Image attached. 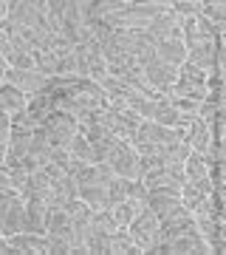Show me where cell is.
Here are the masks:
<instances>
[{
  "label": "cell",
  "mask_w": 226,
  "mask_h": 255,
  "mask_svg": "<svg viewBox=\"0 0 226 255\" xmlns=\"http://www.w3.org/2000/svg\"><path fill=\"white\" fill-rule=\"evenodd\" d=\"M0 230L6 238L26 230V199L11 187H0Z\"/></svg>",
  "instance_id": "cell-1"
},
{
  "label": "cell",
  "mask_w": 226,
  "mask_h": 255,
  "mask_svg": "<svg viewBox=\"0 0 226 255\" xmlns=\"http://www.w3.org/2000/svg\"><path fill=\"white\" fill-rule=\"evenodd\" d=\"M158 227H161V219H158L150 207H145V210L136 213V219L130 221L127 233L133 236V241L139 244L142 253H150V247L155 244V233H158Z\"/></svg>",
  "instance_id": "cell-2"
},
{
  "label": "cell",
  "mask_w": 226,
  "mask_h": 255,
  "mask_svg": "<svg viewBox=\"0 0 226 255\" xmlns=\"http://www.w3.org/2000/svg\"><path fill=\"white\" fill-rule=\"evenodd\" d=\"M68 97H71L79 108L85 111H96V108H105V91H102V85L99 82H93L88 80V77H79V82L74 85L71 91H68Z\"/></svg>",
  "instance_id": "cell-3"
},
{
  "label": "cell",
  "mask_w": 226,
  "mask_h": 255,
  "mask_svg": "<svg viewBox=\"0 0 226 255\" xmlns=\"http://www.w3.org/2000/svg\"><path fill=\"white\" fill-rule=\"evenodd\" d=\"M9 85H14L17 91H23L26 97H34V94H43L45 88H48V77H45L43 71H37V68H31V71H20V68H9L6 71V80Z\"/></svg>",
  "instance_id": "cell-4"
},
{
  "label": "cell",
  "mask_w": 226,
  "mask_h": 255,
  "mask_svg": "<svg viewBox=\"0 0 226 255\" xmlns=\"http://www.w3.org/2000/svg\"><path fill=\"white\" fill-rule=\"evenodd\" d=\"M181 23H184V17L170 9V11H164V14L150 20L147 34L153 37L155 43H161V40H175V43H181Z\"/></svg>",
  "instance_id": "cell-5"
},
{
  "label": "cell",
  "mask_w": 226,
  "mask_h": 255,
  "mask_svg": "<svg viewBox=\"0 0 226 255\" xmlns=\"http://www.w3.org/2000/svg\"><path fill=\"white\" fill-rule=\"evenodd\" d=\"M145 80L153 85L155 91H170L172 85L178 82V68L175 65H167V63H161V60H153V63H147L145 68Z\"/></svg>",
  "instance_id": "cell-6"
},
{
  "label": "cell",
  "mask_w": 226,
  "mask_h": 255,
  "mask_svg": "<svg viewBox=\"0 0 226 255\" xmlns=\"http://www.w3.org/2000/svg\"><path fill=\"white\" fill-rule=\"evenodd\" d=\"M136 139H145V142H153L155 147H170L178 142L175 130L172 128H164V125H155L150 119H142L139 128H136Z\"/></svg>",
  "instance_id": "cell-7"
},
{
  "label": "cell",
  "mask_w": 226,
  "mask_h": 255,
  "mask_svg": "<svg viewBox=\"0 0 226 255\" xmlns=\"http://www.w3.org/2000/svg\"><path fill=\"white\" fill-rule=\"evenodd\" d=\"M9 244L14 247L17 255H43V253H48V236H43V233H28V230H23V233L9 236Z\"/></svg>",
  "instance_id": "cell-8"
},
{
  "label": "cell",
  "mask_w": 226,
  "mask_h": 255,
  "mask_svg": "<svg viewBox=\"0 0 226 255\" xmlns=\"http://www.w3.org/2000/svg\"><path fill=\"white\" fill-rule=\"evenodd\" d=\"M31 136H34V130H31V128L11 125V133H9V150H6V162H3V164H14V162H20L23 156H28V147H31Z\"/></svg>",
  "instance_id": "cell-9"
},
{
  "label": "cell",
  "mask_w": 226,
  "mask_h": 255,
  "mask_svg": "<svg viewBox=\"0 0 226 255\" xmlns=\"http://www.w3.org/2000/svg\"><path fill=\"white\" fill-rule=\"evenodd\" d=\"M48 216L51 207L43 199H26V230L28 233H48Z\"/></svg>",
  "instance_id": "cell-10"
},
{
  "label": "cell",
  "mask_w": 226,
  "mask_h": 255,
  "mask_svg": "<svg viewBox=\"0 0 226 255\" xmlns=\"http://www.w3.org/2000/svg\"><path fill=\"white\" fill-rule=\"evenodd\" d=\"M110 167H113V173H116V176L130 179V182H142V179H145L142 167H139V153L133 150V145L127 147L119 159H113V162H110Z\"/></svg>",
  "instance_id": "cell-11"
},
{
  "label": "cell",
  "mask_w": 226,
  "mask_h": 255,
  "mask_svg": "<svg viewBox=\"0 0 226 255\" xmlns=\"http://www.w3.org/2000/svg\"><path fill=\"white\" fill-rule=\"evenodd\" d=\"M108 255H142V250L125 227H116L108 238Z\"/></svg>",
  "instance_id": "cell-12"
},
{
  "label": "cell",
  "mask_w": 226,
  "mask_h": 255,
  "mask_svg": "<svg viewBox=\"0 0 226 255\" xmlns=\"http://www.w3.org/2000/svg\"><path fill=\"white\" fill-rule=\"evenodd\" d=\"M26 105H28V97L23 91H17V88L9 85V82L0 85V111H6L9 117H17Z\"/></svg>",
  "instance_id": "cell-13"
},
{
  "label": "cell",
  "mask_w": 226,
  "mask_h": 255,
  "mask_svg": "<svg viewBox=\"0 0 226 255\" xmlns=\"http://www.w3.org/2000/svg\"><path fill=\"white\" fill-rule=\"evenodd\" d=\"M155 60L178 68L181 63H187V48H184V43H175V40H161V43H155Z\"/></svg>",
  "instance_id": "cell-14"
},
{
  "label": "cell",
  "mask_w": 226,
  "mask_h": 255,
  "mask_svg": "<svg viewBox=\"0 0 226 255\" xmlns=\"http://www.w3.org/2000/svg\"><path fill=\"white\" fill-rule=\"evenodd\" d=\"M187 145H190L195 153H204V150L212 145V130H209V125L201 117H195L190 122V136H187Z\"/></svg>",
  "instance_id": "cell-15"
},
{
  "label": "cell",
  "mask_w": 226,
  "mask_h": 255,
  "mask_svg": "<svg viewBox=\"0 0 226 255\" xmlns=\"http://www.w3.org/2000/svg\"><path fill=\"white\" fill-rule=\"evenodd\" d=\"M79 199L90 210H110L108 187H102V184H85V187H79Z\"/></svg>",
  "instance_id": "cell-16"
},
{
  "label": "cell",
  "mask_w": 226,
  "mask_h": 255,
  "mask_svg": "<svg viewBox=\"0 0 226 255\" xmlns=\"http://www.w3.org/2000/svg\"><path fill=\"white\" fill-rule=\"evenodd\" d=\"M71 159H76V162H85V164H99V156H96V150H93V145H90L88 139H85V133H76V136L71 139Z\"/></svg>",
  "instance_id": "cell-17"
},
{
  "label": "cell",
  "mask_w": 226,
  "mask_h": 255,
  "mask_svg": "<svg viewBox=\"0 0 226 255\" xmlns=\"http://www.w3.org/2000/svg\"><path fill=\"white\" fill-rule=\"evenodd\" d=\"M170 9H172V3H164V0H130V11L145 20H153Z\"/></svg>",
  "instance_id": "cell-18"
},
{
  "label": "cell",
  "mask_w": 226,
  "mask_h": 255,
  "mask_svg": "<svg viewBox=\"0 0 226 255\" xmlns=\"http://www.w3.org/2000/svg\"><path fill=\"white\" fill-rule=\"evenodd\" d=\"M136 213H139V210L133 207V204H130V201H119V204H113V207H110V216H113V221H116V227H130V221L136 219Z\"/></svg>",
  "instance_id": "cell-19"
},
{
  "label": "cell",
  "mask_w": 226,
  "mask_h": 255,
  "mask_svg": "<svg viewBox=\"0 0 226 255\" xmlns=\"http://www.w3.org/2000/svg\"><path fill=\"white\" fill-rule=\"evenodd\" d=\"M153 122L155 125H164V128H175L181 122V117H178V111L172 108V105L158 102V105H155V114H153Z\"/></svg>",
  "instance_id": "cell-20"
},
{
  "label": "cell",
  "mask_w": 226,
  "mask_h": 255,
  "mask_svg": "<svg viewBox=\"0 0 226 255\" xmlns=\"http://www.w3.org/2000/svg\"><path fill=\"white\" fill-rule=\"evenodd\" d=\"M34 63H37V71H43L45 77H57V71H60V57L51 54V51H37Z\"/></svg>",
  "instance_id": "cell-21"
},
{
  "label": "cell",
  "mask_w": 226,
  "mask_h": 255,
  "mask_svg": "<svg viewBox=\"0 0 226 255\" xmlns=\"http://www.w3.org/2000/svg\"><path fill=\"white\" fill-rule=\"evenodd\" d=\"M147 196H150V190H147L145 182H127V201H130L136 210L147 207Z\"/></svg>",
  "instance_id": "cell-22"
},
{
  "label": "cell",
  "mask_w": 226,
  "mask_h": 255,
  "mask_svg": "<svg viewBox=\"0 0 226 255\" xmlns=\"http://www.w3.org/2000/svg\"><path fill=\"white\" fill-rule=\"evenodd\" d=\"M127 182L130 179H122V176H113L108 184V199H110V207L113 204H119V201H125L127 199Z\"/></svg>",
  "instance_id": "cell-23"
},
{
  "label": "cell",
  "mask_w": 226,
  "mask_h": 255,
  "mask_svg": "<svg viewBox=\"0 0 226 255\" xmlns=\"http://www.w3.org/2000/svg\"><path fill=\"white\" fill-rule=\"evenodd\" d=\"M178 82H207V71L198 68L192 63H181L178 65Z\"/></svg>",
  "instance_id": "cell-24"
},
{
  "label": "cell",
  "mask_w": 226,
  "mask_h": 255,
  "mask_svg": "<svg viewBox=\"0 0 226 255\" xmlns=\"http://www.w3.org/2000/svg\"><path fill=\"white\" fill-rule=\"evenodd\" d=\"M201 17H207L209 23H215V26H224L226 23V6L224 3H204Z\"/></svg>",
  "instance_id": "cell-25"
},
{
  "label": "cell",
  "mask_w": 226,
  "mask_h": 255,
  "mask_svg": "<svg viewBox=\"0 0 226 255\" xmlns=\"http://www.w3.org/2000/svg\"><path fill=\"white\" fill-rule=\"evenodd\" d=\"M201 9H204L201 0H178V3H172V11L181 14V17H198Z\"/></svg>",
  "instance_id": "cell-26"
},
{
  "label": "cell",
  "mask_w": 226,
  "mask_h": 255,
  "mask_svg": "<svg viewBox=\"0 0 226 255\" xmlns=\"http://www.w3.org/2000/svg\"><path fill=\"white\" fill-rule=\"evenodd\" d=\"M158 170H161L164 176H167V179H170V182H175L181 187V184L187 182V173H184V164H161V167H158Z\"/></svg>",
  "instance_id": "cell-27"
},
{
  "label": "cell",
  "mask_w": 226,
  "mask_h": 255,
  "mask_svg": "<svg viewBox=\"0 0 226 255\" xmlns=\"http://www.w3.org/2000/svg\"><path fill=\"white\" fill-rule=\"evenodd\" d=\"M0 187H11L14 190V184H11V173L6 164H0Z\"/></svg>",
  "instance_id": "cell-28"
},
{
  "label": "cell",
  "mask_w": 226,
  "mask_h": 255,
  "mask_svg": "<svg viewBox=\"0 0 226 255\" xmlns=\"http://www.w3.org/2000/svg\"><path fill=\"white\" fill-rule=\"evenodd\" d=\"M0 255H17V253H14V247L9 244V238H3V241H0Z\"/></svg>",
  "instance_id": "cell-29"
},
{
  "label": "cell",
  "mask_w": 226,
  "mask_h": 255,
  "mask_svg": "<svg viewBox=\"0 0 226 255\" xmlns=\"http://www.w3.org/2000/svg\"><path fill=\"white\" fill-rule=\"evenodd\" d=\"M9 9H11V3L0 0V20H6V17H9Z\"/></svg>",
  "instance_id": "cell-30"
},
{
  "label": "cell",
  "mask_w": 226,
  "mask_h": 255,
  "mask_svg": "<svg viewBox=\"0 0 226 255\" xmlns=\"http://www.w3.org/2000/svg\"><path fill=\"white\" fill-rule=\"evenodd\" d=\"M6 71H9V65L0 60V85H3V80H6Z\"/></svg>",
  "instance_id": "cell-31"
},
{
  "label": "cell",
  "mask_w": 226,
  "mask_h": 255,
  "mask_svg": "<svg viewBox=\"0 0 226 255\" xmlns=\"http://www.w3.org/2000/svg\"><path fill=\"white\" fill-rule=\"evenodd\" d=\"M3 238H6V236H3V230H0V241H3Z\"/></svg>",
  "instance_id": "cell-32"
}]
</instances>
